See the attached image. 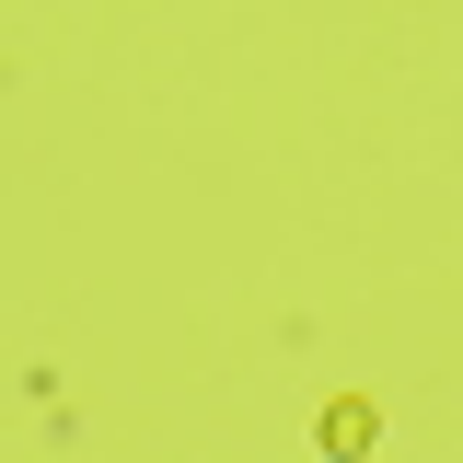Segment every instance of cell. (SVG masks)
<instances>
[{"mask_svg":"<svg viewBox=\"0 0 463 463\" xmlns=\"http://www.w3.org/2000/svg\"><path fill=\"white\" fill-rule=\"evenodd\" d=\"M371 440H383L371 394H336V405H325V452H336V463H371Z\"/></svg>","mask_w":463,"mask_h":463,"instance_id":"6da1fadb","label":"cell"}]
</instances>
